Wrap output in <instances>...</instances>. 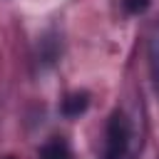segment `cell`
<instances>
[{"mask_svg":"<svg viewBox=\"0 0 159 159\" xmlns=\"http://www.w3.org/2000/svg\"><path fill=\"white\" fill-rule=\"evenodd\" d=\"M152 65H154V77H157V84H159V35L152 45Z\"/></svg>","mask_w":159,"mask_h":159,"instance_id":"5","label":"cell"},{"mask_svg":"<svg viewBox=\"0 0 159 159\" xmlns=\"http://www.w3.org/2000/svg\"><path fill=\"white\" fill-rule=\"evenodd\" d=\"M132 144V124L122 109H114L104 132V154L102 159H124Z\"/></svg>","mask_w":159,"mask_h":159,"instance_id":"1","label":"cell"},{"mask_svg":"<svg viewBox=\"0 0 159 159\" xmlns=\"http://www.w3.org/2000/svg\"><path fill=\"white\" fill-rule=\"evenodd\" d=\"M7 159H12V157H7Z\"/></svg>","mask_w":159,"mask_h":159,"instance_id":"6","label":"cell"},{"mask_svg":"<svg viewBox=\"0 0 159 159\" xmlns=\"http://www.w3.org/2000/svg\"><path fill=\"white\" fill-rule=\"evenodd\" d=\"M149 2H152V0H122L124 10H127V12H132V15H139V12H144V10L149 7Z\"/></svg>","mask_w":159,"mask_h":159,"instance_id":"4","label":"cell"},{"mask_svg":"<svg viewBox=\"0 0 159 159\" xmlns=\"http://www.w3.org/2000/svg\"><path fill=\"white\" fill-rule=\"evenodd\" d=\"M87 104H89V94L87 92H72V94H67L62 99V112L67 117H77V114H82L87 109Z\"/></svg>","mask_w":159,"mask_h":159,"instance_id":"2","label":"cell"},{"mask_svg":"<svg viewBox=\"0 0 159 159\" xmlns=\"http://www.w3.org/2000/svg\"><path fill=\"white\" fill-rule=\"evenodd\" d=\"M40 159H72V152H70V144L65 139H50L42 149H40Z\"/></svg>","mask_w":159,"mask_h":159,"instance_id":"3","label":"cell"}]
</instances>
